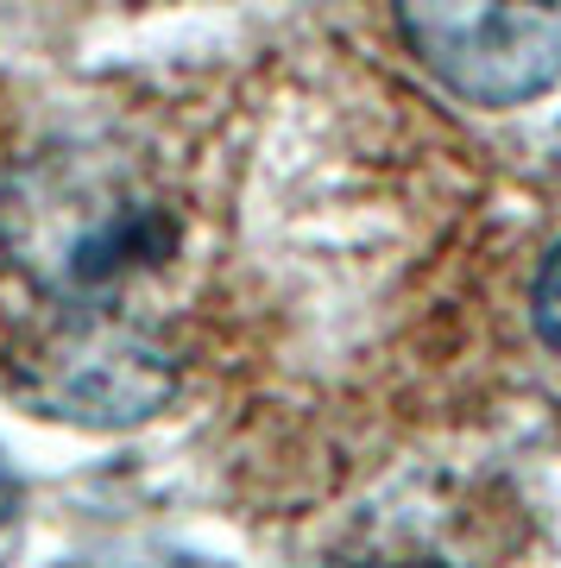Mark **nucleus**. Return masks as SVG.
I'll return each instance as SVG.
<instances>
[{
  "mask_svg": "<svg viewBox=\"0 0 561 568\" xmlns=\"http://www.w3.org/2000/svg\"><path fill=\"white\" fill-rule=\"evenodd\" d=\"M0 246L58 310H114L177 253V209L133 159L70 145L7 183Z\"/></svg>",
  "mask_w": 561,
  "mask_h": 568,
  "instance_id": "obj_1",
  "label": "nucleus"
},
{
  "mask_svg": "<svg viewBox=\"0 0 561 568\" xmlns=\"http://www.w3.org/2000/svg\"><path fill=\"white\" fill-rule=\"evenodd\" d=\"M26 398L39 417L89 429H133L177 392V366L152 328L121 310H58V328L26 354Z\"/></svg>",
  "mask_w": 561,
  "mask_h": 568,
  "instance_id": "obj_2",
  "label": "nucleus"
},
{
  "mask_svg": "<svg viewBox=\"0 0 561 568\" xmlns=\"http://www.w3.org/2000/svg\"><path fill=\"white\" fill-rule=\"evenodd\" d=\"M398 32L473 108H518L561 82V7H404Z\"/></svg>",
  "mask_w": 561,
  "mask_h": 568,
  "instance_id": "obj_3",
  "label": "nucleus"
},
{
  "mask_svg": "<svg viewBox=\"0 0 561 568\" xmlns=\"http://www.w3.org/2000/svg\"><path fill=\"white\" fill-rule=\"evenodd\" d=\"M530 310H537V328H542V342L561 354V241L549 246V260H542L537 272V291H530Z\"/></svg>",
  "mask_w": 561,
  "mask_h": 568,
  "instance_id": "obj_4",
  "label": "nucleus"
},
{
  "mask_svg": "<svg viewBox=\"0 0 561 568\" xmlns=\"http://www.w3.org/2000/svg\"><path fill=\"white\" fill-rule=\"evenodd\" d=\"M13 506H20V480H13V467L0 462V525L13 518Z\"/></svg>",
  "mask_w": 561,
  "mask_h": 568,
  "instance_id": "obj_5",
  "label": "nucleus"
},
{
  "mask_svg": "<svg viewBox=\"0 0 561 568\" xmlns=\"http://www.w3.org/2000/svg\"><path fill=\"white\" fill-rule=\"evenodd\" d=\"M95 568V562H82ZM121 568H221V562H196V556H152V562H121Z\"/></svg>",
  "mask_w": 561,
  "mask_h": 568,
  "instance_id": "obj_6",
  "label": "nucleus"
},
{
  "mask_svg": "<svg viewBox=\"0 0 561 568\" xmlns=\"http://www.w3.org/2000/svg\"><path fill=\"white\" fill-rule=\"evenodd\" d=\"M341 568H455L441 556H398V562H341Z\"/></svg>",
  "mask_w": 561,
  "mask_h": 568,
  "instance_id": "obj_7",
  "label": "nucleus"
}]
</instances>
